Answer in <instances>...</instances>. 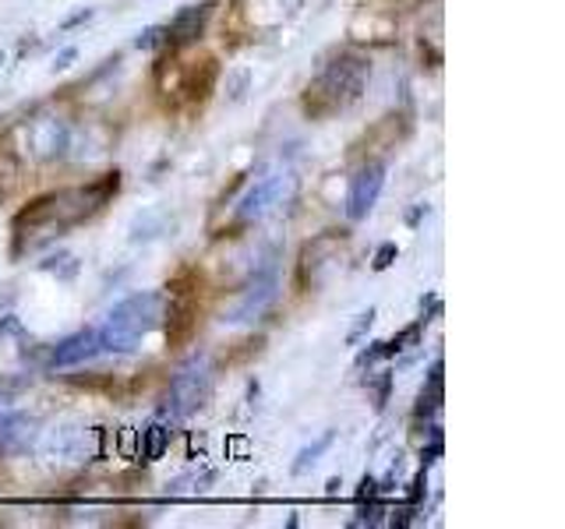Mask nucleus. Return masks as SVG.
Here are the masks:
<instances>
[{
    "mask_svg": "<svg viewBox=\"0 0 565 529\" xmlns=\"http://www.w3.org/2000/svg\"><path fill=\"white\" fill-rule=\"evenodd\" d=\"M367 78H371V61L364 53L340 50L332 61L322 64V71H318L311 85L305 88V114L318 120V117L350 110V106L364 96Z\"/></svg>",
    "mask_w": 565,
    "mask_h": 529,
    "instance_id": "1",
    "label": "nucleus"
},
{
    "mask_svg": "<svg viewBox=\"0 0 565 529\" xmlns=\"http://www.w3.org/2000/svg\"><path fill=\"white\" fill-rule=\"evenodd\" d=\"M170 311H173L170 293H159V290H141L128 300H120V304L106 314V322L96 328L103 353H135L149 332L170 322Z\"/></svg>",
    "mask_w": 565,
    "mask_h": 529,
    "instance_id": "2",
    "label": "nucleus"
},
{
    "mask_svg": "<svg viewBox=\"0 0 565 529\" xmlns=\"http://www.w3.org/2000/svg\"><path fill=\"white\" fill-rule=\"evenodd\" d=\"M212 385H216V375H212L209 353H191V357L173 370L163 413H170V420H188L209 402Z\"/></svg>",
    "mask_w": 565,
    "mask_h": 529,
    "instance_id": "3",
    "label": "nucleus"
},
{
    "mask_svg": "<svg viewBox=\"0 0 565 529\" xmlns=\"http://www.w3.org/2000/svg\"><path fill=\"white\" fill-rule=\"evenodd\" d=\"M88 438H93V431H88L82 420L64 417L57 423H50L46 431H40L32 449L50 466H71V463H85L88 458Z\"/></svg>",
    "mask_w": 565,
    "mask_h": 529,
    "instance_id": "4",
    "label": "nucleus"
},
{
    "mask_svg": "<svg viewBox=\"0 0 565 529\" xmlns=\"http://www.w3.org/2000/svg\"><path fill=\"white\" fill-rule=\"evenodd\" d=\"M279 293V276H276V261H269L265 269L252 272V282L244 287V293L223 311V325H252L273 307V300Z\"/></svg>",
    "mask_w": 565,
    "mask_h": 529,
    "instance_id": "5",
    "label": "nucleus"
},
{
    "mask_svg": "<svg viewBox=\"0 0 565 529\" xmlns=\"http://www.w3.org/2000/svg\"><path fill=\"white\" fill-rule=\"evenodd\" d=\"M25 152L32 163H61L71 152V123L57 114L32 117L25 123Z\"/></svg>",
    "mask_w": 565,
    "mask_h": 529,
    "instance_id": "6",
    "label": "nucleus"
},
{
    "mask_svg": "<svg viewBox=\"0 0 565 529\" xmlns=\"http://www.w3.org/2000/svg\"><path fill=\"white\" fill-rule=\"evenodd\" d=\"M294 191V176L290 173H269L255 181L252 187L244 191V198L237 202V219L241 223H255L262 216H269L273 208H279L282 202L290 198Z\"/></svg>",
    "mask_w": 565,
    "mask_h": 529,
    "instance_id": "7",
    "label": "nucleus"
},
{
    "mask_svg": "<svg viewBox=\"0 0 565 529\" xmlns=\"http://www.w3.org/2000/svg\"><path fill=\"white\" fill-rule=\"evenodd\" d=\"M40 438V417L18 410L11 396H0V455H25Z\"/></svg>",
    "mask_w": 565,
    "mask_h": 529,
    "instance_id": "8",
    "label": "nucleus"
},
{
    "mask_svg": "<svg viewBox=\"0 0 565 529\" xmlns=\"http://www.w3.org/2000/svg\"><path fill=\"white\" fill-rule=\"evenodd\" d=\"M385 173H388V166L382 159H371V163L358 166V173L350 176V191H347V219H353V223L367 219V212L375 208L379 194L385 187Z\"/></svg>",
    "mask_w": 565,
    "mask_h": 529,
    "instance_id": "9",
    "label": "nucleus"
},
{
    "mask_svg": "<svg viewBox=\"0 0 565 529\" xmlns=\"http://www.w3.org/2000/svg\"><path fill=\"white\" fill-rule=\"evenodd\" d=\"M103 353L99 346V332L96 328H82V332H71L64 335L61 343H53L50 353H46V367H78V364H88L96 360Z\"/></svg>",
    "mask_w": 565,
    "mask_h": 529,
    "instance_id": "10",
    "label": "nucleus"
},
{
    "mask_svg": "<svg viewBox=\"0 0 565 529\" xmlns=\"http://www.w3.org/2000/svg\"><path fill=\"white\" fill-rule=\"evenodd\" d=\"M212 18V0H202V4H188L173 14V22L167 25V43L170 50H181V46H191L202 40V32Z\"/></svg>",
    "mask_w": 565,
    "mask_h": 529,
    "instance_id": "11",
    "label": "nucleus"
},
{
    "mask_svg": "<svg viewBox=\"0 0 565 529\" xmlns=\"http://www.w3.org/2000/svg\"><path fill=\"white\" fill-rule=\"evenodd\" d=\"M173 229V216L167 208H149V212H141V216H135L131 223V240H156V237H163Z\"/></svg>",
    "mask_w": 565,
    "mask_h": 529,
    "instance_id": "12",
    "label": "nucleus"
},
{
    "mask_svg": "<svg viewBox=\"0 0 565 529\" xmlns=\"http://www.w3.org/2000/svg\"><path fill=\"white\" fill-rule=\"evenodd\" d=\"M167 449H170V428L163 420L149 423V428L141 431V458H146V463H159V458L167 455Z\"/></svg>",
    "mask_w": 565,
    "mask_h": 529,
    "instance_id": "13",
    "label": "nucleus"
},
{
    "mask_svg": "<svg viewBox=\"0 0 565 529\" xmlns=\"http://www.w3.org/2000/svg\"><path fill=\"white\" fill-rule=\"evenodd\" d=\"M332 441H335V431L329 428L326 434H318L315 441H311V445H305V449H300L297 452V458H294V476H300V473H308V466H315L318 463V458H322L329 449H332Z\"/></svg>",
    "mask_w": 565,
    "mask_h": 529,
    "instance_id": "14",
    "label": "nucleus"
},
{
    "mask_svg": "<svg viewBox=\"0 0 565 529\" xmlns=\"http://www.w3.org/2000/svg\"><path fill=\"white\" fill-rule=\"evenodd\" d=\"M78 269H82V261L75 258V255H67V251H57V255H50V258H43L40 261V272H50V276H57V279H75L78 276Z\"/></svg>",
    "mask_w": 565,
    "mask_h": 529,
    "instance_id": "15",
    "label": "nucleus"
},
{
    "mask_svg": "<svg viewBox=\"0 0 565 529\" xmlns=\"http://www.w3.org/2000/svg\"><path fill=\"white\" fill-rule=\"evenodd\" d=\"M135 50H159V46H167V25H149V29H141L135 35Z\"/></svg>",
    "mask_w": 565,
    "mask_h": 529,
    "instance_id": "16",
    "label": "nucleus"
},
{
    "mask_svg": "<svg viewBox=\"0 0 565 529\" xmlns=\"http://www.w3.org/2000/svg\"><path fill=\"white\" fill-rule=\"evenodd\" d=\"M247 88H252V71H234L226 82V99L230 102H241L247 96Z\"/></svg>",
    "mask_w": 565,
    "mask_h": 529,
    "instance_id": "17",
    "label": "nucleus"
},
{
    "mask_svg": "<svg viewBox=\"0 0 565 529\" xmlns=\"http://www.w3.org/2000/svg\"><path fill=\"white\" fill-rule=\"evenodd\" d=\"M371 325H375V307H367L364 314H358V322H353V328L347 332V346H358L364 335H367Z\"/></svg>",
    "mask_w": 565,
    "mask_h": 529,
    "instance_id": "18",
    "label": "nucleus"
},
{
    "mask_svg": "<svg viewBox=\"0 0 565 529\" xmlns=\"http://www.w3.org/2000/svg\"><path fill=\"white\" fill-rule=\"evenodd\" d=\"M388 392H393V370H379V378H375V410H385Z\"/></svg>",
    "mask_w": 565,
    "mask_h": 529,
    "instance_id": "19",
    "label": "nucleus"
},
{
    "mask_svg": "<svg viewBox=\"0 0 565 529\" xmlns=\"http://www.w3.org/2000/svg\"><path fill=\"white\" fill-rule=\"evenodd\" d=\"M441 452H446V445H441V434H438V428H435L431 441H428V445L420 449V463H424V466H435L438 458H441Z\"/></svg>",
    "mask_w": 565,
    "mask_h": 529,
    "instance_id": "20",
    "label": "nucleus"
},
{
    "mask_svg": "<svg viewBox=\"0 0 565 529\" xmlns=\"http://www.w3.org/2000/svg\"><path fill=\"white\" fill-rule=\"evenodd\" d=\"M396 255H399V247H396V244H382L379 251H375V261H371V269H375V272H385L388 264L396 261Z\"/></svg>",
    "mask_w": 565,
    "mask_h": 529,
    "instance_id": "21",
    "label": "nucleus"
},
{
    "mask_svg": "<svg viewBox=\"0 0 565 529\" xmlns=\"http://www.w3.org/2000/svg\"><path fill=\"white\" fill-rule=\"evenodd\" d=\"M93 18H96V8H78L75 14H67L64 22H61V32L78 29V25H85V22H93Z\"/></svg>",
    "mask_w": 565,
    "mask_h": 529,
    "instance_id": "22",
    "label": "nucleus"
},
{
    "mask_svg": "<svg viewBox=\"0 0 565 529\" xmlns=\"http://www.w3.org/2000/svg\"><path fill=\"white\" fill-rule=\"evenodd\" d=\"M424 494H428V466H424V469L414 476V484H411V501H414V505H420Z\"/></svg>",
    "mask_w": 565,
    "mask_h": 529,
    "instance_id": "23",
    "label": "nucleus"
},
{
    "mask_svg": "<svg viewBox=\"0 0 565 529\" xmlns=\"http://www.w3.org/2000/svg\"><path fill=\"white\" fill-rule=\"evenodd\" d=\"M379 481H375V476H364V481H361V487H358V505L361 501H371V498H379Z\"/></svg>",
    "mask_w": 565,
    "mask_h": 529,
    "instance_id": "24",
    "label": "nucleus"
},
{
    "mask_svg": "<svg viewBox=\"0 0 565 529\" xmlns=\"http://www.w3.org/2000/svg\"><path fill=\"white\" fill-rule=\"evenodd\" d=\"M75 61H78V46H64L57 57H53V71H67Z\"/></svg>",
    "mask_w": 565,
    "mask_h": 529,
    "instance_id": "25",
    "label": "nucleus"
},
{
    "mask_svg": "<svg viewBox=\"0 0 565 529\" xmlns=\"http://www.w3.org/2000/svg\"><path fill=\"white\" fill-rule=\"evenodd\" d=\"M375 360H385L382 357V343H367V349L358 357V367H367V364H375Z\"/></svg>",
    "mask_w": 565,
    "mask_h": 529,
    "instance_id": "26",
    "label": "nucleus"
},
{
    "mask_svg": "<svg viewBox=\"0 0 565 529\" xmlns=\"http://www.w3.org/2000/svg\"><path fill=\"white\" fill-rule=\"evenodd\" d=\"M424 216H428V205H417L414 212H411V216H406V223H411V226H417Z\"/></svg>",
    "mask_w": 565,
    "mask_h": 529,
    "instance_id": "27",
    "label": "nucleus"
},
{
    "mask_svg": "<svg viewBox=\"0 0 565 529\" xmlns=\"http://www.w3.org/2000/svg\"><path fill=\"white\" fill-rule=\"evenodd\" d=\"M343 484H340V476H332V481H329V487H326V494H335V490H340Z\"/></svg>",
    "mask_w": 565,
    "mask_h": 529,
    "instance_id": "28",
    "label": "nucleus"
}]
</instances>
